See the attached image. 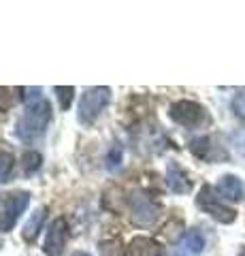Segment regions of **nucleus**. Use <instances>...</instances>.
<instances>
[{
    "mask_svg": "<svg viewBox=\"0 0 245 256\" xmlns=\"http://www.w3.org/2000/svg\"><path fill=\"white\" fill-rule=\"evenodd\" d=\"M30 203L28 192H17V194H9L4 201L2 214H0V233H9L13 230L15 222L19 220V216L26 212V207Z\"/></svg>",
    "mask_w": 245,
    "mask_h": 256,
    "instance_id": "obj_6",
    "label": "nucleus"
},
{
    "mask_svg": "<svg viewBox=\"0 0 245 256\" xmlns=\"http://www.w3.org/2000/svg\"><path fill=\"white\" fill-rule=\"evenodd\" d=\"M190 150L196 158H203V160H218V158H224V152L220 150L218 146H213V139L211 137H199L190 143Z\"/></svg>",
    "mask_w": 245,
    "mask_h": 256,
    "instance_id": "obj_10",
    "label": "nucleus"
},
{
    "mask_svg": "<svg viewBox=\"0 0 245 256\" xmlns=\"http://www.w3.org/2000/svg\"><path fill=\"white\" fill-rule=\"evenodd\" d=\"M45 216H47V210H45V207H36V210L30 214V218H28V222H26V226H23V233H21V237L26 239V242L32 244L34 239H36L38 230H41V228H43V224H45Z\"/></svg>",
    "mask_w": 245,
    "mask_h": 256,
    "instance_id": "obj_12",
    "label": "nucleus"
},
{
    "mask_svg": "<svg viewBox=\"0 0 245 256\" xmlns=\"http://www.w3.org/2000/svg\"><path fill=\"white\" fill-rule=\"evenodd\" d=\"M66 242H68V224L64 222V218L53 220L49 230H47L45 248H43V250L49 254V256H60L62 252H64Z\"/></svg>",
    "mask_w": 245,
    "mask_h": 256,
    "instance_id": "obj_7",
    "label": "nucleus"
},
{
    "mask_svg": "<svg viewBox=\"0 0 245 256\" xmlns=\"http://www.w3.org/2000/svg\"><path fill=\"white\" fill-rule=\"evenodd\" d=\"M126 256H164V250L160 244H156L149 237H134L128 244Z\"/></svg>",
    "mask_w": 245,
    "mask_h": 256,
    "instance_id": "obj_9",
    "label": "nucleus"
},
{
    "mask_svg": "<svg viewBox=\"0 0 245 256\" xmlns=\"http://www.w3.org/2000/svg\"><path fill=\"white\" fill-rule=\"evenodd\" d=\"M120 166H122V146H117L115 143V146L109 150V154H107V169L113 173V171L120 169Z\"/></svg>",
    "mask_w": 245,
    "mask_h": 256,
    "instance_id": "obj_16",
    "label": "nucleus"
},
{
    "mask_svg": "<svg viewBox=\"0 0 245 256\" xmlns=\"http://www.w3.org/2000/svg\"><path fill=\"white\" fill-rule=\"evenodd\" d=\"M53 92L58 94V100H60V107L62 109H68L70 107V100H73V94H75V88H70V86H66V88H62V86H56L53 88Z\"/></svg>",
    "mask_w": 245,
    "mask_h": 256,
    "instance_id": "obj_18",
    "label": "nucleus"
},
{
    "mask_svg": "<svg viewBox=\"0 0 245 256\" xmlns=\"http://www.w3.org/2000/svg\"><path fill=\"white\" fill-rule=\"evenodd\" d=\"M218 192L224 198H228V201H241L245 196V186L235 175H224V178L218 182Z\"/></svg>",
    "mask_w": 245,
    "mask_h": 256,
    "instance_id": "obj_11",
    "label": "nucleus"
},
{
    "mask_svg": "<svg viewBox=\"0 0 245 256\" xmlns=\"http://www.w3.org/2000/svg\"><path fill=\"white\" fill-rule=\"evenodd\" d=\"M167 186L171 192H175V194H188V192L192 190V182H190L188 173L181 169L179 164L171 162L169 171H167Z\"/></svg>",
    "mask_w": 245,
    "mask_h": 256,
    "instance_id": "obj_8",
    "label": "nucleus"
},
{
    "mask_svg": "<svg viewBox=\"0 0 245 256\" xmlns=\"http://www.w3.org/2000/svg\"><path fill=\"white\" fill-rule=\"evenodd\" d=\"M17 90H11V88H0V111H6L15 105L17 100Z\"/></svg>",
    "mask_w": 245,
    "mask_h": 256,
    "instance_id": "obj_19",
    "label": "nucleus"
},
{
    "mask_svg": "<svg viewBox=\"0 0 245 256\" xmlns=\"http://www.w3.org/2000/svg\"><path fill=\"white\" fill-rule=\"evenodd\" d=\"M181 248H184V252L188 254H201L203 252V248H205V237L201 230H188L186 237H184V242H181Z\"/></svg>",
    "mask_w": 245,
    "mask_h": 256,
    "instance_id": "obj_13",
    "label": "nucleus"
},
{
    "mask_svg": "<svg viewBox=\"0 0 245 256\" xmlns=\"http://www.w3.org/2000/svg\"><path fill=\"white\" fill-rule=\"evenodd\" d=\"M13 154H9V152H4V150H0V184L9 180V175L13 171Z\"/></svg>",
    "mask_w": 245,
    "mask_h": 256,
    "instance_id": "obj_14",
    "label": "nucleus"
},
{
    "mask_svg": "<svg viewBox=\"0 0 245 256\" xmlns=\"http://www.w3.org/2000/svg\"><path fill=\"white\" fill-rule=\"evenodd\" d=\"M49 120H51V105L47 100H41L38 105L28 107L26 114L17 120L15 134H17V139H21V141H34L38 137H43Z\"/></svg>",
    "mask_w": 245,
    "mask_h": 256,
    "instance_id": "obj_1",
    "label": "nucleus"
},
{
    "mask_svg": "<svg viewBox=\"0 0 245 256\" xmlns=\"http://www.w3.org/2000/svg\"><path fill=\"white\" fill-rule=\"evenodd\" d=\"M196 205H199L205 214H209L213 220H218V222H222V224H231L237 218L235 210H231L228 205H224L222 201H220L211 186H205L201 190L199 198H196Z\"/></svg>",
    "mask_w": 245,
    "mask_h": 256,
    "instance_id": "obj_5",
    "label": "nucleus"
},
{
    "mask_svg": "<svg viewBox=\"0 0 245 256\" xmlns=\"http://www.w3.org/2000/svg\"><path fill=\"white\" fill-rule=\"evenodd\" d=\"M171 120L186 128H199L209 122V116H207V111H205V107H201L199 102L179 100L171 107Z\"/></svg>",
    "mask_w": 245,
    "mask_h": 256,
    "instance_id": "obj_4",
    "label": "nucleus"
},
{
    "mask_svg": "<svg viewBox=\"0 0 245 256\" xmlns=\"http://www.w3.org/2000/svg\"><path fill=\"white\" fill-rule=\"evenodd\" d=\"M73 256H90V254H88V252H75Z\"/></svg>",
    "mask_w": 245,
    "mask_h": 256,
    "instance_id": "obj_23",
    "label": "nucleus"
},
{
    "mask_svg": "<svg viewBox=\"0 0 245 256\" xmlns=\"http://www.w3.org/2000/svg\"><path fill=\"white\" fill-rule=\"evenodd\" d=\"M231 146L239 152L241 156H245V128H239L231 134Z\"/></svg>",
    "mask_w": 245,
    "mask_h": 256,
    "instance_id": "obj_21",
    "label": "nucleus"
},
{
    "mask_svg": "<svg viewBox=\"0 0 245 256\" xmlns=\"http://www.w3.org/2000/svg\"><path fill=\"white\" fill-rule=\"evenodd\" d=\"M23 100H26V105L28 107H34V105H38L43 98H41V94H43V90L41 88H23Z\"/></svg>",
    "mask_w": 245,
    "mask_h": 256,
    "instance_id": "obj_20",
    "label": "nucleus"
},
{
    "mask_svg": "<svg viewBox=\"0 0 245 256\" xmlns=\"http://www.w3.org/2000/svg\"><path fill=\"white\" fill-rule=\"evenodd\" d=\"M239 256H245V248H243V250H241V252H239Z\"/></svg>",
    "mask_w": 245,
    "mask_h": 256,
    "instance_id": "obj_24",
    "label": "nucleus"
},
{
    "mask_svg": "<svg viewBox=\"0 0 245 256\" xmlns=\"http://www.w3.org/2000/svg\"><path fill=\"white\" fill-rule=\"evenodd\" d=\"M126 203H128V212H130V220L137 224V226H152V224L160 218V205H158L152 196H147L145 192L134 190L126 196Z\"/></svg>",
    "mask_w": 245,
    "mask_h": 256,
    "instance_id": "obj_3",
    "label": "nucleus"
},
{
    "mask_svg": "<svg viewBox=\"0 0 245 256\" xmlns=\"http://www.w3.org/2000/svg\"><path fill=\"white\" fill-rule=\"evenodd\" d=\"M233 111H235V114L239 116L241 120H245V90H241V92L233 98Z\"/></svg>",
    "mask_w": 245,
    "mask_h": 256,
    "instance_id": "obj_22",
    "label": "nucleus"
},
{
    "mask_svg": "<svg viewBox=\"0 0 245 256\" xmlns=\"http://www.w3.org/2000/svg\"><path fill=\"white\" fill-rule=\"evenodd\" d=\"M111 100V90L105 86H94L88 88L83 94H81V100H79V111H77V120L85 126L94 124L98 120V116L105 111V107L109 105Z\"/></svg>",
    "mask_w": 245,
    "mask_h": 256,
    "instance_id": "obj_2",
    "label": "nucleus"
},
{
    "mask_svg": "<svg viewBox=\"0 0 245 256\" xmlns=\"http://www.w3.org/2000/svg\"><path fill=\"white\" fill-rule=\"evenodd\" d=\"M98 252L100 256H122V244L117 239H109L98 246Z\"/></svg>",
    "mask_w": 245,
    "mask_h": 256,
    "instance_id": "obj_17",
    "label": "nucleus"
},
{
    "mask_svg": "<svg viewBox=\"0 0 245 256\" xmlns=\"http://www.w3.org/2000/svg\"><path fill=\"white\" fill-rule=\"evenodd\" d=\"M41 162H43L41 154H36V152H28V154L23 156V173L32 175L38 169V166H41Z\"/></svg>",
    "mask_w": 245,
    "mask_h": 256,
    "instance_id": "obj_15",
    "label": "nucleus"
}]
</instances>
